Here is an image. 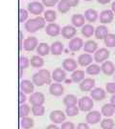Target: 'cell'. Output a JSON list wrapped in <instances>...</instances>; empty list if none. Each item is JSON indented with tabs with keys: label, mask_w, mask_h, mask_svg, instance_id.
Returning a JSON list of instances; mask_svg holds the SVG:
<instances>
[{
	"label": "cell",
	"mask_w": 115,
	"mask_h": 129,
	"mask_svg": "<svg viewBox=\"0 0 115 129\" xmlns=\"http://www.w3.org/2000/svg\"><path fill=\"white\" fill-rule=\"evenodd\" d=\"M46 20L42 16H37L35 18L28 19L27 22H25V30L29 33H36L40 29L45 27Z\"/></svg>",
	"instance_id": "cell-1"
},
{
	"label": "cell",
	"mask_w": 115,
	"mask_h": 129,
	"mask_svg": "<svg viewBox=\"0 0 115 129\" xmlns=\"http://www.w3.org/2000/svg\"><path fill=\"white\" fill-rule=\"evenodd\" d=\"M78 106L80 108V110L83 111V112H90L91 109L94 106V102L90 97H83L79 100Z\"/></svg>",
	"instance_id": "cell-2"
},
{
	"label": "cell",
	"mask_w": 115,
	"mask_h": 129,
	"mask_svg": "<svg viewBox=\"0 0 115 129\" xmlns=\"http://www.w3.org/2000/svg\"><path fill=\"white\" fill-rule=\"evenodd\" d=\"M109 55L110 52L106 48H100L94 54V61H96L97 63H104L109 57Z\"/></svg>",
	"instance_id": "cell-3"
},
{
	"label": "cell",
	"mask_w": 115,
	"mask_h": 129,
	"mask_svg": "<svg viewBox=\"0 0 115 129\" xmlns=\"http://www.w3.org/2000/svg\"><path fill=\"white\" fill-rule=\"evenodd\" d=\"M27 9L30 14L39 16V14H41L44 11V5L42 3L37 2V1H33V2L28 4Z\"/></svg>",
	"instance_id": "cell-4"
},
{
	"label": "cell",
	"mask_w": 115,
	"mask_h": 129,
	"mask_svg": "<svg viewBox=\"0 0 115 129\" xmlns=\"http://www.w3.org/2000/svg\"><path fill=\"white\" fill-rule=\"evenodd\" d=\"M45 102V97L41 92H34L29 98V102L32 106L43 105Z\"/></svg>",
	"instance_id": "cell-5"
},
{
	"label": "cell",
	"mask_w": 115,
	"mask_h": 129,
	"mask_svg": "<svg viewBox=\"0 0 115 129\" xmlns=\"http://www.w3.org/2000/svg\"><path fill=\"white\" fill-rule=\"evenodd\" d=\"M37 46H38V40H37V37H27L23 42V48L25 51H34L35 49H37Z\"/></svg>",
	"instance_id": "cell-6"
},
{
	"label": "cell",
	"mask_w": 115,
	"mask_h": 129,
	"mask_svg": "<svg viewBox=\"0 0 115 129\" xmlns=\"http://www.w3.org/2000/svg\"><path fill=\"white\" fill-rule=\"evenodd\" d=\"M102 113L99 111H90L85 116V121L88 124H96L101 121Z\"/></svg>",
	"instance_id": "cell-7"
},
{
	"label": "cell",
	"mask_w": 115,
	"mask_h": 129,
	"mask_svg": "<svg viewBox=\"0 0 115 129\" xmlns=\"http://www.w3.org/2000/svg\"><path fill=\"white\" fill-rule=\"evenodd\" d=\"M66 116L61 110H54L50 113V120L53 123H63Z\"/></svg>",
	"instance_id": "cell-8"
},
{
	"label": "cell",
	"mask_w": 115,
	"mask_h": 129,
	"mask_svg": "<svg viewBox=\"0 0 115 129\" xmlns=\"http://www.w3.org/2000/svg\"><path fill=\"white\" fill-rule=\"evenodd\" d=\"M94 87H95V79L92 78H84L83 81L80 83V90L83 92L92 91Z\"/></svg>",
	"instance_id": "cell-9"
},
{
	"label": "cell",
	"mask_w": 115,
	"mask_h": 129,
	"mask_svg": "<svg viewBox=\"0 0 115 129\" xmlns=\"http://www.w3.org/2000/svg\"><path fill=\"white\" fill-rule=\"evenodd\" d=\"M83 40L80 37H74L72 38L68 44V48L71 52H78L80 51L82 48H83Z\"/></svg>",
	"instance_id": "cell-10"
},
{
	"label": "cell",
	"mask_w": 115,
	"mask_h": 129,
	"mask_svg": "<svg viewBox=\"0 0 115 129\" xmlns=\"http://www.w3.org/2000/svg\"><path fill=\"white\" fill-rule=\"evenodd\" d=\"M45 32L49 37H58L60 33H61V29H60L59 24L49 23L47 26H46Z\"/></svg>",
	"instance_id": "cell-11"
},
{
	"label": "cell",
	"mask_w": 115,
	"mask_h": 129,
	"mask_svg": "<svg viewBox=\"0 0 115 129\" xmlns=\"http://www.w3.org/2000/svg\"><path fill=\"white\" fill-rule=\"evenodd\" d=\"M76 33H77V30L74 26L66 25V26L61 28V33L60 34H61V37L65 39H72L75 37Z\"/></svg>",
	"instance_id": "cell-12"
},
{
	"label": "cell",
	"mask_w": 115,
	"mask_h": 129,
	"mask_svg": "<svg viewBox=\"0 0 115 129\" xmlns=\"http://www.w3.org/2000/svg\"><path fill=\"white\" fill-rule=\"evenodd\" d=\"M66 78V73L65 70L61 69V68H56L53 72H52V79L55 82L60 83L64 81Z\"/></svg>",
	"instance_id": "cell-13"
},
{
	"label": "cell",
	"mask_w": 115,
	"mask_h": 129,
	"mask_svg": "<svg viewBox=\"0 0 115 129\" xmlns=\"http://www.w3.org/2000/svg\"><path fill=\"white\" fill-rule=\"evenodd\" d=\"M114 18V13L111 10H105L100 14V22L102 24L111 23Z\"/></svg>",
	"instance_id": "cell-14"
},
{
	"label": "cell",
	"mask_w": 115,
	"mask_h": 129,
	"mask_svg": "<svg viewBox=\"0 0 115 129\" xmlns=\"http://www.w3.org/2000/svg\"><path fill=\"white\" fill-rule=\"evenodd\" d=\"M20 91H22L25 94L32 95L34 91H35V84L31 80L23 79L22 81L20 82Z\"/></svg>",
	"instance_id": "cell-15"
},
{
	"label": "cell",
	"mask_w": 115,
	"mask_h": 129,
	"mask_svg": "<svg viewBox=\"0 0 115 129\" xmlns=\"http://www.w3.org/2000/svg\"><path fill=\"white\" fill-rule=\"evenodd\" d=\"M49 92L54 97H60L64 93V88L60 83H52L49 87Z\"/></svg>",
	"instance_id": "cell-16"
},
{
	"label": "cell",
	"mask_w": 115,
	"mask_h": 129,
	"mask_svg": "<svg viewBox=\"0 0 115 129\" xmlns=\"http://www.w3.org/2000/svg\"><path fill=\"white\" fill-rule=\"evenodd\" d=\"M90 98L93 101H103L106 99V91L102 88H94L92 91H90Z\"/></svg>",
	"instance_id": "cell-17"
},
{
	"label": "cell",
	"mask_w": 115,
	"mask_h": 129,
	"mask_svg": "<svg viewBox=\"0 0 115 129\" xmlns=\"http://www.w3.org/2000/svg\"><path fill=\"white\" fill-rule=\"evenodd\" d=\"M101 69L106 76H112L115 72V65L110 60H106L104 63H102Z\"/></svg>",
	"instance_id": "cell-18"
},
{
	"label": "cell",
	"mask_w": 115,
	"mask_h": 129,
	"mask_svg": "<svg viewBox=\"0 0 115 129\" xmlns=\"http://www.w3.org/2000/svg\"><path fill=\"white\" fill-rule=\"evenodd\" d=\"M93 60H94V58L92 57V55L90 54L85 53V54H82V55H79L78 64L81 65L82 67H86V66L91 65Z\"/></svg>",
	"instance_id": "cell-19"
},
{
	"label": "cell",
	"mask_w": 115,
	"mask_h": 129,
	"mask_svg": "<svg viewBox=\"0 0 115 129\" xmlns=\"http://www.w3.org/2000/svg\"><path fill=\"white\" fill-rule=\"evenodd\" d=\"M78 62L73 58H66L62 62V68L67 72H74L77 70Z\"/></svg>",
	"instance_id": "cell-20"
},
{
	"label": "cell",
	"mask_w": 115,
	"mask_h": 129,
	"mask_svg": "<svg viewBox=\"0 0 115 129\" xmlns=\"http://www.w3.org/2000/svg\"><path fill=\"white\" fill-rule=\"evenodd\" d=\"M85 17L84 15L83 14H73L72 17H71V22H72V25H73L75 28H79V27H83L85 24Z\"/></svg>",
	"instance_id": "cell-21"
},
{
	"label": "cell",
	"mask_w": 115,
	"mask_h": 129,
	"mask_svg": "<svg viewBox=\"0 0 115 129\" xmlns=\"http://www.w3.org/2000/svg\"><path fill=\"white\" fill-rule=\"evenodd\" d=\"M95 37L97 39H105L108 35V28L105 25H100L95 29Z\"/></svg>",
	"instance_id": "cell-22"
},
{
	"label": "cell",
	"mask_w": 115,
	"mask_h": 129,
	"mask_svg": "<svg viewBox=\"0 0 115 129\" xmlns=\"http://www.w3.org/2000/svg\"><path fill=\"white\" fill-rule=\"evenodd\" d=\"M98 50V44L94 40H87L83 45V51L87 54H92L96 53Z\"/></svg>",
	"instance_id": "cell-23"
},
{
	"label": "cell",
	"mask_w": 115,
	"mask_h": 129,
	"mask_svg": "<svg viewBox=\"0 0 115 129\" xmlns=\"http://www.w3.org/2000/svg\"><path fill=\"white\" fill-rule=\"evenodd\" d=\"M50 49H51V54H52V55H61V53L64 50V46H63V44H62L61 42L56 41L52 43Z\"/></svg>",
	"instance_id": "cell-24"
},
{
	"label": "cell",
	"mask_w": 115,
	"mask_h": 129,
	"mask_svg": "<svg viewBox=\"0 0 115 129\" xmlns=\"http://www.w3.org/2000/svg\"><path fill=\"white\" fill-rule=\"evenodd\" d=\"M84 17H85V19L87 20L88 22L93 23V22H96V20L99 17V14H98V12L96 10L88 9L84 13Z\"/></svg>",
	"instance_id": "cell-25"
},
{
	"label": "cell",
	"mask_w": 115,
	"mask_h": 129,
	"mask_svg": "<svg viewBox=\"0 0 115 129\" xmlns=\"http://www.w3.org/2000/svg\"><path fill=\"white\" fill-rule=\"evenodd\" d=\"M101 113L102 115H104L105 117L108 118V117H111V116L114 115L115 113V107L111 103H106L105 105H103L101 109Z\"/></svg>",
	"instance_id": "cell-26"
},
{
	"label": "cell",
	"mask_w": 115,
	"mask_h": 129,
	"mask_svg": "<svg viewBox=\"0 0 115 129\" xmlns=\"http://www.w3.org/2000/svg\"><path fill=\"white\" fill-rule=\"evenodd\" d=\"M79 102L78 99L75 95H72V94H68L66 95L63 99V104H64L66 107H70V106H75L77 105V103Z\"/></svg>",
	"instance_id": "cell-27"
},
{
	"label": "cell",
	"mask_w": 115,
	"mask_h": 129,
	"mask_svg": "<svg viewBox=\"0 0 115 129\" xmlns=\"http://www.w3.org/2000/svg\"><path fill=\"white\" fill-rule=\"evenodd\" d=\"M37 53L38 54V55H41V56H44V55H47L49 53H51V49L49 45L47 43H44V42H41L38 44V46L37 48Z\"/></svg>",
	"instance_id": "cell-28"
},
{
	"label": "cell",
	"mask_w": 115,
	"mask_h": 129,
	"mask_svg": "<svg viewBox=\"0 0 115 129\" xmlns=\"http://www.w3.org/2000/svg\"><path fill=\"white\" fill-rule=\"evenodd\" d=\"M81 33L84 37H91L95 34V29L91 24H85L83 27H82Z\"/></svg>",
	"instance_id": "cell-29"
},
{
	"label": "cell",
	"mask_w": 115,
	"mask_h": 129,
	"mask_svg": "<svg viewBox=\"0 0 115 129\" xmlns=\"http://www.w3.org/2000/svg\"><path fill=\"white\" fill-rule=\"evenodd\" d=\"M71 79L75 83H81L84 79V72L83 70H76L71 75Z\"/></svg>",
	"instance_id": "cell-30"
},
{
	"label": "cell",
	"mask_w": 115,
	"mask_h": 129,
	"mask_svg": "<svg viewBox=\"0 0 115 129\" xmlns=\"http://www.w3.org/2000/svg\"><path fill=\"white\" fill-rule=\"evenodd\" d=\"M30 64L34 68H41L44 65V60L39 55H33L30 59Z\"/></svg>",
	"instance_id": "cell-31"
},
{
	"label": "cell",
	"mask_w": 115,
	"mask_h": 129,
	"mask_svg": "<svg viewBox=\"0 0 115 129\" xmlns=\"http://www.w3.org/2000/svg\"><path fill=\"white\" fill-rule=\"evenodd\" d=\"M38 74L41 76V78H43V80H44V82L45 84H52V75L50 74V72L48 71V70L46 69H40L38 70V72H37Z\"/></svg>",
	"instance_id": "cell-32"
},
{
	"label": "cell",
	"mask_w": 115,
	"mask_h": 129,
	"mask_svg": "<svg viewBox=\"0 0 115 129\" xmlns=\"http://www.w3.org/2000/svg\"><path fill=\"white\" fill-rule=\"evenodd\" d=\"M20 124L23 129H31L34 126V120L32 118H30L29 116L24 117V118H21Z\"/></svg>",
	"instance_id": "cell-33"
},
{
	"label": "cell",
	"mask_w": 115,
	"mask_h": 129,
	"mask_svg": "<svg viewBox=\"0 0 115 129\" xmlns=\"http://www.w3.org/2000/svg\"><path fill=\"white\" fill-rule=\"evenodd\" d=\"M43 17L46 20V22L53 23L57 19V13L54 10H47V11L44 12V16Z\"/></svg>",
	"instance_id": "cell-34"
},
{
	"label": "cell",
	"mask_w": 115,
	"mask_h": 129,
	"mask_svg": "<svg viewBox=\"0 0 115 129\" xmlns=\"http://www.w3.org/2000/svg\"><path fill=\"white\" fill-rule=\"evenodd\" d=\"M71 8V6L67 2V0H60V2L58 3V11L61 14L67 13Z\"/></svg>",
	"instance_id": "cell-35"
},
{
	"label": "cell",
	"mask_w": 115,
	"mask_h": 129,
	"mask_svg": "<svg viewBox=\"0 0 115 129\" xmlns=\"http://www.w3.org/2000/svg\"><path fill=\"white\" fill-rule=\"evenodd\" d=\"M102 71L101 67L98 64H91L87 66L86 68V74H88L89 76H97L100 74V72Z\"/></svg>",
	"instance_id": "cell-36"
},
{
	"label": "cell",
	"mask_w": 115,
	"mask_h": 129,
	"mask_svg": "<svg viewBox=\"0 0 115 129\" xmlns=\"http://www.w3.org/2000/svg\"><path fill=\"white\" fill-rule=\"evenodd\" d=\"M30 111H32V108H30L29 104H27V103L20 104V105H19V117H20V118L28 117Z\"/></svg>",
	"instance_id": "cell-37"
},
{
	"label": "cell",
	"mask_w": 115,
	"mask_h": 129,
	"mask_svg": "<svg viewBox=\"0 0 115 129\" xmlns=\"http://www.w3.org/2000/svg\"><path fill=\"white\" fill-rule=\"evenodd\" d=\"M102 129H113L114 128V121L111 119L106 118L101 121Z\"/></svg>",
	"instance_id": "cell-38"
},
{
	"label": "cell",
	"mask_w": 115,
	"mask_h": 129,
	"mask_svg": "<svg viewBox=\"0 0 115 129\" xmlns=\"http://www.w3.org/2000/svg\"><path fill=\"white\" fill-rule=\"evenodd\" d=\"M104 40H105V44H106V47H109V48L115 47V35L114 34H108Z\"/></svg>",
	"instance_id": "cell-39"
},
{
	"label": "cell",
	"mask_w": 115,
	"mask_h": 129,
	"mask_svg": "<svg viewBox=\"0 0 115 129\" xmlns=\"http://www.w3.org/2000/svg\"><path fill=\"white\" fill-rule=\"evenodd\" d=\"M32 113L34 116H37L40 117L43 116L45 113V107L43 105H37V106H33L32 107Z\"/></svg>",
	"instance_id": "cell-40"
},
{
	"label": "cell",
	"mask_w": 115,
	"mask_h": 129,
	"mask_svg": "<svg viewBox=\"0 0 115 129\" xmlns=\"http://www.w3.org/2000/svg\"><path fill=\"white\" fill-rule=\"evenodd\" d=\"M32 81L35 85H37V86H38V87H40V86H42V85L45 84L44 80H43V78H41V76L38 74V73H36V74L33 75Z\"/></svg>",
	"instance_id": "cell-41"
},
{
	"label": "cell",
	"mask_w": 115,
	"mask_h": 129,
	"mask_svg": "<svg viewBox=\"0 0 115 129\" xmlns=\"http://www.w3.org/2000/svg\"><path fill=\"white\" fill-rule=\"evenodd\" d=\"M79 106L75 105V106H70V107H66L65 109V113L66 115L69 116V117H74V116L78 115L79 114Z\"/></svg>",
	"instance_id": "cell-42"
},
{
	"label": "cell",
	"mask_w": 115,
	"mask_h": 129,
	"mask_svg": "<svg viewBox=\"0 0 115 129\" xmlns=\"http://www.w3.org/2000/svg\"><path fill=\"white\" fill-rule=\"evenodd\" d=\"M28 16H29V12L25 9H19V22L20 23H23L25 22L28 19Z\"/></svg>",
	"instance_id": "cell-43"
},
{
	"label": "cell",
	"mask_w": 115,
	"mask_h": 129,
	"mask_svg": "<svg viewBox=\"0 0 115 129\" xmlns=\"http://www.w3.org/2000/svg\"><path fill=\"white\" fill-rule=\"evenodd\" d=\"M29 65H30V60L28 59V57H26V56H20V58H19V68L24 70L28 68Z\"/></svg>",
	"instance_id": "cell-44"
},
{
	"label": "cell",
	"mask_w": 115,
	"mask_h": 129,
	"mask_svg": "<svg viewBox=\"0 0 115 129\" xmlns=\"http://www.w3.org/2000/svg\"><path fill=\"white\" fill-rule=\"evenodd\" d=\"M106 91L110 94H115V82H108L106 84Z\"/></svg>",
	"instance_id": "cell-45"
},
{
	"label": "cell",
	"mask_w": 115,
	"mask_h": 129,
	"mask_svg": "<svg viewBox=\"0 0 115 129\" xmlns=\"http://www.w3.org/2000/svg\"><path fill=\"white\" fill-rule=\"evenodd\" d=\"M59 2L60 0H42V4L46 7H54Z\"/></svg>",
	"instance_id": "cell-46"
},
{
	"label": "cell",
	"mask_w": 115,
	"mask_h": 129,
	"mask_svg": "<svg viewBox=\"0 0 115 129\" xmlns=\"http://www.w3.org/2000/svg\"><path fill=\"white\" fill-rule=\"evenodd\" d=\"M60 129H76V128H75V125H74L73 122H71V121H64L63 123H61Z\"/></svg>",
	"instance_id": "cell-47"
},
{
	"label": "cell",
	"mask_w": 115,
	"mask_h": 129,
	"mask_svg": "<svg viewBox=\"0 0 115 129\" xmlns=\"http://www.w3.org/2000/svg\"><path fill=\"white\" fill-rule=\"evenodd\" d=\"M26 100H27V98H26L25 93H23L22 91H20V92H19V104L25 103Z\"/></svg>",
	"instance_id": "cell-48"
},
{
	"label": "cell",
	"mask_w": 115,
	"mask_h": 129,
	"mask_svg": "<svg viewBox=\"0 0 115 129\" xmlns=\"http://www.w3.org/2000/svg\"><path fill=\"white\" fill-rule=\"evenodd\" d=\"M77 129H89V125L87 122H81L77 125Z\"/></svg>",
	"instance_id": "cell-49"
},
{
	"label": "cell",
	"mask_w": 115,
	"mask_h": 129,
	"mask_svg": "<svg viewBox=\"0 0 115 129\" xmlns=\"http://www.w3.org/2000/svg\"><path fill=\"white\" fill-rule=\"evenodd\" d=\"M22 39H23V35H22V32L21 31H19V51H21L22 50Z\"/></svg>",
	"instance_id": "cell-50"
},
{
	"label": "cell",
	"mask_w": 115,
	"mask_h": 129,
	"mask_svg": "<svg viewBox=\"0 0 115 129\" xmlns=\"http://www.w3.org/2000/svg\"><path fill=\"white\" fill-rule=\"evenodd\" d=\"M67 2L70 4V6H71V7H76V6L79 4L80 0H67Z\"/></svg>",
	"instance_id": "cell-51"
},
{
	"label": "cell",
	"mask_w": 115,
	"mask_h": 129,
	"mask_svg": "<svg viewBox=\"0 0 115 129\" xmlns=\"http://www.w3.org/2000/svg\"><path fill=\"white\" fill-rule=\"evenodd\" d=\"M46 129H60V128H59V127H58V126H57L55 123H53V124L48 125V126L46 127Z\"/></svg>",
	"instance_id": "cell-52"
},
{
	"label": "cell",
	"mask_w": 115,
	"mask_h": 129,
	"mask_svg": "<svg viewBox=\"0 0 115 129\" xmlns=\"http://www.w3.org/2000/svg\"><path fill=\"white\" fill-rule=\"evenodd\" d=\"M97 1H98V3H100V4L105 5V4H107V3H109L111 0H97Z\"/></svg>",
	"instance_id": "cell-53"
},
{
	"label": "cell",
	"mask_w": 115,
	"mask_h": 129,
	"mask_svg": "<svg viewBox=\"0 0 115 129\" xmlns=\"http://www.w3.org/2000/svg\"><path fill=\"white\" fill-rule=\"evenodd\" d=\"M110 103L115 107V94L110 98Z\"/></svg>",
	"instance_id": "cell-54"
},
{
	"label": "cell",
	"mask_w": 115,
	"mask_h": 129,
	"mask_svg": "<svg viewBox=\"0 0 115 129\" xmlns=\"http://www.w3.org/2000/svg\"><path fill=\"white\" fill-rule=\"evenodd\" d=\"M111 11L115 14V1L112 3V5H111Z\"/></svg>",
	"instance_id": "cell-55"
},
{
	"label": "cell",
	"mask_w": 115,
	"mask_h": 129,
	"mask_svg": "<svg viewBox=\"0 0 115 129\" xmlns=\"http://www.w3.org/2000/svg\"><path fill=\"white\" fill-rule=\"evenodd\" d=\"M22 70L21 68H19V78H22Z\"/></svg>",
	"instance_id": "cell-56"
},
{
	"label": "cell",
	"mask_w": 115,
	"mask_h": 129,
	"mask_svg": "<svg viewBox=\"0 0 115 129\" xmlns=\"http://www.w3.org/2000/svg\"><path fill=\"white\" fill-rule=\"evenodd\" d=\"M71 82H72V79H67L66 80V83H68V84H70Z\"/></svg>",
	"instance_id": "cell-57"
},
{
	"label": "cell",
	"mask_w": 115,
	"mask_h": 129,
	"mask_svg": "<svg viewBox=\"0 0 115 129\" xmlns=\"http://www.w3.org/2000/svg\"><path fill=\"white\" fill-rule=\"evenodd\" d=\"M84 1H91V0H84Z\"/></svg>",
	"instance_id": "cell-58"
},
{
	"label": "cell",
	"mask_w": 115,
	"mask_h": 129,
	"mask_svg": "<svg viewBox=\"0 0 115 129\" xmlns=\"http://www.w3.org/2000/svg\"><path fill=\"white\" fill-rule=\"evenodd\" d=\"M114 80H115V76H114Z\"/></svg>",
	"instance_id": "cell-59"
}]
</instances>
